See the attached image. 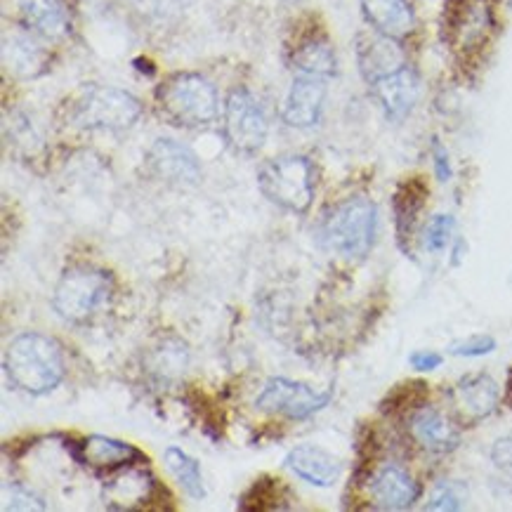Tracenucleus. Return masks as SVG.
Listing matches in <instances>:
<instances>
[{"instance_id": "4be33fe9", "label": "nucleus", "mask_w": 512, "mask_h": 512, "mask_svg": "<svg viewBox=\"0 0 512 512\" xmlns=\"http://www.w3.org/2000/svg\"><path fill=\"white\" fill-rule=\"evenodd\" d=\"M293 67L298 74H310L319 78L336 76V52L326 36H307L293 50Z\"/></svg>"}, {"instance_id": "4468645a", "label": "nucleus", "mask_w": 512, "mask_h": 512, "mask_svg": "<svg viewBox=\"0 0 512 512\" xmlns=\"http://www.w3.org/2000/svg\"><path fill=\"white\" fill-rule=\"evenodd\" d=\"M326 100V78L298 74L284 104V121L293 128L317 126Z\"/></svg>"}, {"instance_id": "6e6552de", "label": "nucleus", "mask_w": 512, "mask_h": 512, "mask_svg": "<svg viewBox=\"0 0 512 512\" xmlns=\"http://www.w3.org/2000/svg\"><path fill=\"white\" fill-rule=\"evenodd\" d=\"M267 116L246 88L229 93L225 104V135L236 152L253 154L267 140Z\"/></svg>"}, {"instance_id": "f03ea898", "label": "nucleus", "mask_w": 512, "mask_h": 512, "mask_svg": "<svg viewBox=\"0 0 512 512\" xmlns=\"http://www.w3.org/2000/svg\"><path fill=\"white\" fill-rule=\"evenodd\" d=\"M376 225V203L366 196H352L326 210L317 229L319 244L343 258H364L376 241Z\"/></svg>"}, {"instance_id": "393cba45", "label": "nucleus", "mask_w": 512, "mask_h": 512, "mask_svg": "<svg viewBox=\"0 0 512 512\" xmlns=\"http://www.w3.org/2000/svg\"><path fill=\"white\" fill-rule=\"evenodd\" d=\"M286 489L281 487L279 479H258L253 487L246 491L241 498V510H281L286 508L284 503Z\"/></svg>"}, {"instance_id": "a878e982", "label": "nucleus", "mask_w": 512, "mask_h": 512, "mask_svg": "<svg viewBox=\"0 0 512 512\" xmlns=\"http://www.w3.org/2000/svg\"><path fill=\"white\" fill-rule=\"evenodd\" d=\"M456 220L451 215H437V218L430 220L428 229H425V248L430 253H439L449 246L451 236H454Z\"/></svg>"}, {"instance_id": "aec40b11", "label": "nucleus", "mask_w": 512, "mask_h": 512, "mask_svg": "<svg viewBox=\"0 0 512 512\" xmlns=\"http://www.w3.org/2000/svg\"><path fill=\"white\" fill-rule=\"evenodd\" d=\"M286 468L314 487H331L340 477V461L319 446H295L286 456Z\"/></svg>"}, {"instance_id": "f257e3e1", "label": "nucleus", "mask_w": 512, "mask_h": 512, "mask_svg": "<svg viewBox=\"0 0 512 512\" xmlns=\"http://www.w3.org/2000/svg\"><path fill=\"white\" fill-rule=\"evenodd\" d=\"M5 373L19 390L48 395L64 378L62 350L41 333H22L5 350Z\"/></svg>"}, {"instance_id": "b1692460", "label": "nucleus", "mask_w": 512, "mask_h": 512, "mask_svg": "<svg viewBox=\"0 0 512 512\" xmlns=\"http://www.w3.org/2000/svg\"><path fill=\"white\" fill-rule=\"evenodd\" d=\"M166 465H168V470L173 472L177 484H180L182 491H185L189 498H196V501H201V498L206 496L199 463H196L194 458L187 454V451L177 449V446H168V449H166Z\"/></svg>"}, {"instance_id": "423d86ee", "label": "nucleus", "mask_w": 512, "mask_h": 512, "mask_svg": "<svg viewBox=\"0 0 512 512\" xmlns=\"http://www.w3.org/2000/svg\"><path fill=\"white\" fill-rule=\"evenodd\" d=\"M258 185L260 192L279 208L305 213L314 199V166L307 156H279L260 168Z\"/></svg>"}, {"instance_id": "1a4fd4ad", "label": "nucleus", "mask_w": 512, "mask_h": 512, "mask_svg": "<svg viewBox=\"0 0 512 512\" xmlns=\"http://www.w3.org/2000/svg\"><path fill=\"white\" fill-rule=\"evenodd\" d=\"M331 392H317L310 385L288 378H272L255 399V406L265 413H277L291 420H305L326 409Z\"/></svg>"}, {"instance_id": "412c9836", "label": "nucleus", "mask_w": 512, "mask_h": 512, "mask_svg": "<svg viewBox=\"0 0 512 512\" xmlns=\"http://www.w3.org/2000/svg\"><path fill=\"white\" fill-rule=\"evenodd\" d=\"M395 43H397L395 38H387L383 34L373 38H361L359 67H361V74L366 76V81L373 83L376 78L404 67V57Z\"/></svg>"}, {"instance_id": "473e14b6", "label": "nucleus", "mask_w": 512, "mask_h": 512, "mask_svg": "<svg viewBox=\"0 0 512 512\" xmlns=\"http://www.w3.org/2000/svg\"><path fill=\"white\" fill-rule=\"evenodd\" d=\"M508 402L512 404V371H510V378H508Z\"/></svg>"}, {"instance_id": "f8f14e48", "label": "nucleus", "mask_w": 512, "mask_h": 512, "mask_svg": "<svg viewBox=\"0 0 512 512\" xmlns=\"http://www.w3.org/2000/svg\"><path fill=\"white\" fill-rule=\"evenodd\" d=\"M371 88L390 121H404V118L416 109L420 83L416 71L406 67V64L395 71H390V74L376 78V81L371 83Z\"/></svg>"}, {"instance_id": "a211bd4d", "label": "nucleus", "mask_w": 512, "mask_h": 512, "mask_svg": "<svg viewBox=\"0 0 512 512\" xmlns=\"http://www.w3.org/2000/svg\"><path fill=\"white\" fill-rule=\"evenodd\" d=\"M15 5L26 29L50 41H59L69 34L71 22L64 0H15Z\"/></svg>"}, {"instance_id": "ddd939ff", "label": "nucleus", "mask_w": 512, "mask_h": 512, "mask_svg": "<svg viewBox=\"0 0 512 512\" xmlns=\"http://www.w3.org/2000/svg\"><path fill=\"white\" fill-rule=\"evenodd\" d=\"M74 456L78 463L85 465V468H93L95 472H116L128 468V465L147 461V456L140 449H135L133 444L104 435L85 437L74 449Z\"/></svg>"}, {"instance_id": "7c9ffc66", "label": "nucleus", "mask_w": 512, "mask_h": 512, "mask_svg": "<svg viewBox=\"0 0 512 512\" xmlns=\"http://www.w3.org/2000/svg\"><path fill=\"white\" fill-rule=\"evenodd\" d=\"M432 159H435V173L442 182L451 180V161H449V154H446V149L442 144L435 142V147H432Z\"/></svg>"}, {"instance_id": "20e7f679", "label": "nucleus", "mask_w": 512, "mask_h": 512, "mask_svg": "<svg viewBox=\"0 0 512 512\" xmlns=\"http://www.w3.org/2000/svg\"><path fill=\"white\" fill-rule=\"evenodd\" d=\"M114 293L111 274L93 265L69 267L52 295V307L64 321L85 324L109 305Z\"/></svg>"}, {"instance_id": "7ed1b4c3", "label": "nucleus", "mask_w": 512, "mask_h": 512, "mask_svg": "<svg viewBox=\"0 0 512 512\" xmlns=\"http://www.w3.org/2000/svg\"><path fill=\"white\" fill-rule=\"evenodd\" d=\"M156 104L177 128L210 126L218 116V93L199 74H173L156 88Z\"/></svg>"}, {"instance_id": "9d476101", "label": "nucleus", "mask_w": 512, "mask_h": 512, "mask_svg": "<svg viewBox=\"0 0 512 512\" xmlns=\"http://www.w3.org/2000/svg\"><path fill=\"white\" fill-rule=\"evenodd\" d=\"M456 418L465 425H475L489 418L498 406V385L487 373L465 376L449 392Z\"/></svg>"}, {"instance_id": "c756f323", "label": "nucleus", "mask_w": 512, "mask_h": 512, "mask_svg": "<svg viewBox=\"0 0 512 512\" xmlns=\"http://www.w3.org/2000/svg\"><path fill=\"white\" fill-rule=\"evenodd\" d=\"M409 361L416 371H435L442 366L444 359H442V354H437L432 350H420V352H413Z\"/></svg>"}, {"instance_id": "2eb2a0df", "label": "nucleus", "mask_w": 512, "mask_h": 512, "mask_svg": "<svg viewBox=\"0 0 512 512\" xmlns=\"http://www.w3.org/2000/svg\"><path fill=\"white\" fill-rule=\"evenodd\" d=\"M156 491L159 484L147 470L128 465L104 487V505L111 510H140L154 501Z\"/></svg>"}, {"instance_id": "39448f33", "label": "nucleus", "mask_w": 512, "mask_h": 512, "mask_svg": "<svg viewBox=\"0 0 512 512\" xmlns=\"http://www.w3.org/2000/svg\"><path fill=\"white\" fill-rule=\"evenodd\" d=\"M140 114L142 104L111 85H88L69 107V121L83 130H126Z\"/></svg>"}, {"instance_id": "c85d7f7f", "label": "nucleus", "mask_w": 512, "mask_h": 512, "mask_svg": "<svg viewBox=\"0 0 512 512\" xmlns=\"http://www.w3.org/2000/svg\"><path fill=\"white\" fill-rule=\"evenodd\" d=\"M491 461L496 463V468H501L503 472H510L512 475V437L498 439L494 449H491Z\"/></svg>"}, {"instance_id": "f3484780", "label": "nucleus", "mask_w": 512, "mask_h": 512, "mask_svg": "<svg viewBox=\"0 0 512 512\" xmlns=\"http://www.w3.org/2000/svg\"><path fill=\"white\" fill-rule=\"evenodd\" d=\"M371 496L383 510H406L418 501L420 487L409 472L399 465H387L378 470L371 482Z\"/></svg>"}, {"instance_id": "dca6fc26", "label": "nucleus", "mask_w": 512, "mask_h": 512, "mask_svg": "<svg viewBox=\"0 0 512 512\" xmlns=\"http://www.w3.org/2000/svg\"><path fill=\"white\" fill-rule=\"evenodd\" d=\"M411 437L430 454H449L461 442V432L444 413L420 406L409 420Z\"/></svg>"}, {"instance_id": "0eeeda50", "label": "nucleus", "mask_w": 512, "mask_h": 512, "mask_svg": "<svg viewBox=\"0 0 512 512\" xmlns=\"http://www.w3.org/2000/svg\"><path fill=\"white\" fill-rule=\"evenodd\" d=\"M446 41L456 52L470 55L489 41L494 29L491 0H451L446 10Z\"/></svg>"}, {"instance_id": "9b49d317", "label": "nucleus", "mask_w": 512, "mask_h": 512, "mask_svg": "<svg viewBox=\"0 0 512 512\" xmlns=\"http://www.w3.org/2000/svg\"><path fill=\"white\" fill-rule=\"evenodd\" d=\"M147 168L156 180L168 182V185H194L201 175L192 149L175 140L156 142L147 154Z\"/></svg>"}, {"instance_id": "bb28decb", "label": "nucleus", "mask_w": 512, "mask_h": 512, "mask_svg": "<svg viewBox=\"0 0 512 512\" xmlns=\"http://www.w3.org/2000/svg\"><path fill=\"white\" fill-rule=\"evenodd\" d=\"M496 350V340L491 336H472L468 340H458L449 347V352L454 357H484V354H491Z\"/></svg>"}, {"instance_id": "cd10ccee", "label": "nucleus", "mask_w": 512, "mask_h": 512, "mask_svg": "<svg viewBox=\"0 0 512 512\" xmlns=\"http://www.w3.org/2000/svg\"><path fill=\"white\" fill-rule=\"evenodd\" d=\"M463 508V496L456 489V484H439L432 491L430 503L425 505V510H461Z\"/></svg>"}, {"instance_id": "6ab92c4d", "label": "nucleus", "mask_w": 512, "mask_h": 512, "mask_svg": "<svg viewBox=\"0 0 512 512\" xmlns=\"http://www.w3.org/2000/svg\"><path fill=\"white\" fill-rule=\"evenodd\" d=\"M361 10L378 34L402 41L416 26V12L409 0H361Z\"/></svg>"}, {"instance_id": "5701e85b", "label": "nucleus", "mask_w": 512, "mask_h": 512, "mask_svg": "<svg viewBox=\"0 0 512 512\" xmlns=\"http://www.w3.org/2000/svg\"><path fill=\"white\" fill-rule=\"evenodd\" d=\"M425 199H428V189H425V185L420 180H409L397 189L395 220H397V232H399V239H402V246L404 241L409 239L413 227H416V220L420 210L425 206Z\"/></svg>"}, {"instance_id": "2f4dec72", "label": "nucleus", "mask_w": 512, "mask_h": 512, "mask_svg": "<svg viewBox=\"0 0 512 512\" xmlns=\"http://www.w3.org/2000/svg\"><path fill=\"white\" fill-rule=\"evenodd\" d=\"M12 510H43L45 505L43 503H38V498H34L31 494H22V491H15V494H12Z\"/></svg>"}]
</instances>
